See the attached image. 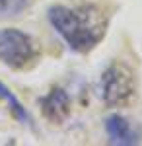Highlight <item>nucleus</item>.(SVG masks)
<instances>
[{
	"instance_id": "nucleus-1",
	"label": "nucleus",
	"mask_w": 142,
	"mask_h": 146,
	"mask_svg": "<svg viewBox=\"0 0 142 146\" xmlns=\"http://www.w3.org/2000/svg\"><path fill=\"white\" fill-rule=\"evenodd\" d=\"M47 18L60 39L80 55L94 51L107 31V18L96 6L53 4L47 10Z\"/></svg>"
},
{
	"instance_id": "nucleus-2",
	"label": "nucleus",
	"mask_w": 142,
	"mask_h": 146,
	"mask_svg": "<svg viewBox=\"0 0 142 146\" xmlns=\"http://www.w3.org/2000/svg\"><path fill=\"white\" fill-rule=\"evenodd\" d=\"M99 98L107 107H127L136 96L134 72L123 62H113L101 72Z\"/></svg>"
},
{
	"instance_id": "nucleus-3",
	"label": "nucleus",
	"mask_w": 142,
	"mask_h": 146,
	"mask_svg": "<svg viewBox=\"0 0 142 146\" xmlns=\"http://www.w3.org/2000/svg\"><path fill=\"white\" fill-rule=\"evenodd\" d=\"M39 58V45L31 35L16 27L0 29V62L12 70H25Z\"/></svg>"
},
{
	"instance_id": "nucleus-4",
	"label": "nucleus",
	"mask_w": 142,
	"mask_h": 146,
	"mask_svg": "<svg viewBox=\"0 0 142 146\" xmlns=\"http://www.w3.org/2000/svg\"><path fill=\"white\" fill-rule=\"evenodd\" d=\"M41 113L47 121L55 125L64 123L70 115V96L64 88H53L41 100Z\"/></svg>"
},
{
	"instance_id": "nucleus-5",
	"label": "nucleus",
	"mask_w": 142,
	"mask_h": 146,
	"mask_svg": "<svg viewBox=\"0 0 142 146\" xmlns=\"http://www.w3.org/2000/svg\"><path fill=\"white\" fill-rule=\"evenodd\" d=\"M105 133H107V138H109L111 144H117V146H131L138 142V136L134 133L132 125L121 117L117 113L109 115L105 119Z\"/></svg>"
},
{
	"instance_id": "nucleus-6",
	"label": "nucleus",
	"mask_w": 142,
	"mask_h": 146,
	"mask_svg": "<svg viewBox=\"0 0 142 146\" xmlns=\"http://www.w3.org/2000/svg\"><path fill=\"white\" fill-rule=\"evenodd\" d=\"M0 101L8 107V111L14 115V119H18V121L23 123V125H31V117H29L27 109L23 107V103L8 90V86L2 84V82H0Z\"/></svg>"
},
{
	"instance_id": "nucleus-7",
	"label": "nucleus",
	"mask_w": 142,
	"mask_h": 146,
	"mask_svg": "<svg viewBox=\"0 0 142 146\" xmlns=\"http://www.w3.org/2000/svg\"><path fill=\"white\" fill-rule=\"evenodd\" d=\"M27 6V0H0V16L20 14Z\"/></svg>"
}]
</instances>
